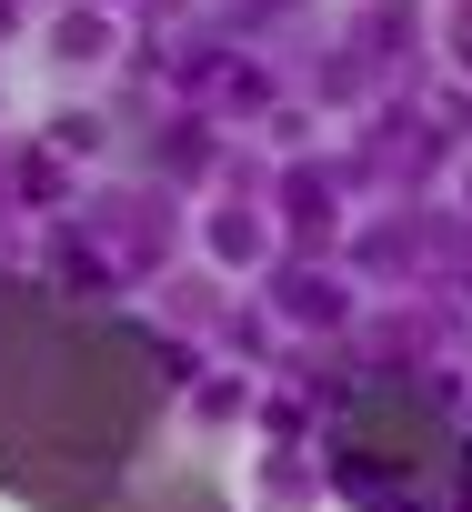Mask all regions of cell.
<instances>
[{"mask_svg":"<svg viewBox=\"0 0 472 512\" xmlns=\"http://www.w3.org/2000/svg\"><path fill=\"white\" fill-rule=\"evenodd\" d=\"M181 352L131 312L51 272H0V502L111 512L171 442Z\"/></svg>","mask_w":472,"mask_h":512,"instance_id":"6da1fadb","label":"cell"},{"mask_svg":"<svg viewBox=\"0 0 472 512\" xmlns=\"http://www.w3.org/2000/svg\"><path fill=\"white\" fill-rule=\"evenodd\" d=\"M111 512H231V492H221V462H211V452H171V442H161Z\"/></svg>","mask_w":472,"mask_h":512,"instance_id":"7a4b0ae2","label":"cell"}]
</instances>
